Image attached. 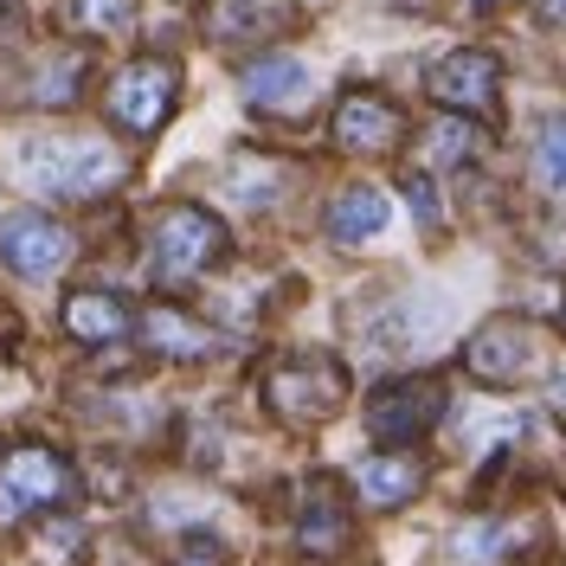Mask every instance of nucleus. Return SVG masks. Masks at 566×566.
<instances>
[{
  "label": "nucleus",
  "instance_id": "nucleus-1",
  "mask_svg": "<svg viewBox=\"0 0 566 566\" xmlns=\"http://www.w3.org/2000/svg\"><path fill=\"white\" fill-rule=\"evenodd\" d=\"M13 180L45 200H91L123 180V155L97 136H27L13 148Z\"/></svg>",
  "mask_w": 566,
  "mask_h": 566
},
{
  "label": "nucleus",
  "instance_id": "nucleus-2",
  "mask_svg": "<svg viewBox=\"0 0 566 566\" xmlns=\"http://www.w3.org/2000/svg\"><path fill=\"white\" fill-rule=\"evenodd\" d=\"M219 258H226V226L212 212L200 207L155 212V226H148V271H155V283L180 290V283L207 277Z\"/></svg>",
  "mask_w": 566,
  "mask_h": 566
},
{
  "label": "nucleus",
  "instance_id": "nucleus-3",
  "mask_svg": "<svg viewBox=\"0 0 566 566\" xmlns=\"http://www.w3.org/2000/svg\"><path fill=\"white\" fill-rule=\"evenodd\" d=\"M342 399H348V374L328 354H290L264 380V406L283 424H322L328 412H342Z\"/></svg>",
  "mask_w": 566,
  "mask_h": 566
},
{
  "label": "nucleus",
  "instance_id": "nucleus-4",
  "mask_svg": "<svg viewBox=\"0 0 566 566\" xmlns=\"http://www.w3.org/2000/svg\"><path fill=\"white\" fill-rule=\"evenodd\" d=\"M71 495H77V476L52 444H13L0 458V528H13L33 509H59Z\"/></svg>",
  "mask_w": 566,
  "mask_h": 566
},
{
  "label": "nucleus",
  "instance_id": "nucleus-5",
  "mask_svg": "<svg viewBox=\"0 0 566 566\" xmlns=\"http://www.w3.org/2000/svg\"><path fill=\"white\" fill-rule=\"evenodd\" d=\"M175 97H180V65L175 59H129V65L109 77L104 109H109V123H116L123 136H155V129L168 123Z\"/></svg>",
  "mask_w": 566,
  "mask_h": 566
},
{
  "label": "nucleus",
  "instance_id": "nucleus-6",
  "mask_svg": "<svg viewBox=\"0 0 566 566\" xmlns=\"http://www.w3.org/2000/svg\"><path fill=\"white\" fill-rule=\"evenodd\" d=\"M438 406H444V399H438L431 380H399V387H380L374 399H367V431H374V444L399 451V444H412V438L431 431Z\"/></svg>",
  "mask_w": 566,
  "mask_h": 566
},
{
  "label": "nucleus",
  "instance_id": "nucleus-7",
  "mask_svg": "<svg viewBox=\"0 0 566 566\" xmlns=\"http://www.w3.org/2000/svg\"><path fill=\"white\" fill-rule=\"evenodd\" d=\"M0 258H7V271H20V277H52V271H65L71 258V232L59 219H45V212H13L7 226H0Z\"/></svg>",
  "mask_w": 566,
  "mask_h": 566
},
{
  "label": "nucleus",
  "instance_id": "nucleus-8",
  "mask_svg": "<svg viewBox=\"0 0 566 566\" xmlns=\"http://www.w3.org/2000/svg\"><path fill=\"white\" fill-rule=\"evenodd\" d=\"M495 91H502V65L490 52H451L424 71V97L444 109H495Z\"/></svg>",
  "mask_w": 566,
  "mask_h": 566
},
{
  "label": "nucleus",
  "instance_id": "nucleus-9",
  "mask_svg": "<svg viewBox=\"0 0 566 566\" xmlns=\"http://www.w3.org/2000/svg\"><path fill=\"white\" fill-rule=\"evenodd\" d=\"M399 136H406V116H399L387 97L348 91V97L335 104V148H348V155H387Z\"/></svg>",
  "mask_w": 566,
  "mask_h": 566
},
{
  "label": "nucleus",
  "instance_id": "nucleus-10",
  "mask_svg": "<svg viewBox=\"0 0 566 566\" xmlns=\"http://www.w3.org/2000/svg\"><path fill=\"white\" fill-rule=\"evenodd\" d=\"M528 360H534V335L522 322L495 316L470 335V374H476L483 387H515V380L528 374Z\"/></svg>",
  "mask_w": 566,
  "mask_h": 566
},
{
  "label": "nucleus",
  "instance_id": "nucleus-11",
  "mask_svg": "<svg viewBox=\"0 0 566 566\" xmlns=\"http://www.w3.org/2000/svg\"><path fill=\"white\" fill-rule=\"evenodd\" d=\"M142 348L155 354V360H207L219 354V335H212L207 322H193L187 310H148L142 316Z\"/></svg>",
  "mask_w": 566,
  "mask_h": 566
},
{
  "label": "nucleus",
  "instance_id": "nucleus-12",
  "mask_svg": "<svg viewBox=\"0 0 566 566\" xmlns=\"http://www.w3.org/2000/svg\"><path fill=\"white\" fill-rule=\"evenodd\" d=\"M65 335L71 342H116V335H129V303L123 296H109V290H71L65 296Z\"/></svg>",
  "mask_w": 566,
  "mask_h": 566
},
{
  "label": "nucleus",
  "instance_id": "nucleus-13",
  "mask_svg": "<svg viewBox=\"0 0 566 566\" xmlns=\"http://www.w3.org/2000/svg\"><path fill=\"white\" fill-rule=\"evenodd\" d=\"M245 97L258 109L303 104V97H310V65H303V59H290V52H271V59L245 65Z\"/></svg>",
  "mask_w": 566,
  "mask_h": 566
},
{
  "label": "nucleus",
  "instance_id": "nucleus-14",
  "mask_svg": "<svg viewBox=\"0 0 566 566\" xmlns=\"http://www.w3.org/2000/svg\"><path fill=\"white\" fill-rule=\"evenodd\" d=\"M354 495H360L367 509H406V502L419 495V463H406V458H374V463H360Z\"/></svg>",
  "mask_w": 566,
  "mask_h": 566
},
{
  "label": "nucleus",
  "instance_id": "nucleus-15",
  "mask_svg": "<svg viewBox=\"0 0 566 566\" xmlns=\"http://www.w3.org/2000/svg\"><path fill=\"white\" fill-rule=\"evenodd\" d=\"M328 232H335L342 245L380 239V232H387V193H380V187H348V193L328 207Z\"/></svg>",
  "mask_w": 566,
  "mask_h": 566
},
{
  "label": "nucleus",
  "instance_id": "nucleus-16",
  "mask_svg": "<svg viewBox=\"0 0 566 566\" xmlns=\"http://www.w3.org/2000/svg\"><path fill=\"white\" fill-rule=\"evenodd\" d=\"M348 509H342V495L335 490H316L310 502H303V528H296V541L310 547V554H322V560H335L342 547H348Z\"/></svg>",
  "mask_w": 566,
  "mask_h": 566
},
{
  "label": "nucleus",
  "instance_id": "nucleus-17",
  "mask_svg": "<svg viewBox=\"0 0 566 566\" xmlns=\"http://www.w3.org/2000/svg\"><path fill=\"white\" fill-rule=\"evenodd\" d=\"M509 554H515V534L495 522H463L451 534V566H502Z\"/></svg>",
  "mask_w": 566,
  "mask_h": 566
},
{
  "label": "nucleus",
  "instance_id": "nucleus-18",
  "mask_svg": "<svg viewBox=\"0 0 566 566\" xmlns=\"http://www.w3.org/2000/svg\"><path fill=\"white\" fill-rule=\"evenodd\" d=\"M476 148H483V136L470 123H458V116H444V123L424 129V168H463Z\"/></svg>",
  "mask_w": 566,
  "mask_h": 566
},
{
  "label": "nucleus",
  "instance_id": "nucleus-19",
  "mask_svg": "<svg viewBox=\"0 0 566 566\" xmlns=\"http://www.w3.org/2000/svg\"><path fill=\"white\" fill-rule=\"evenodd\" d=\"M534 180L547 193H566V116H554L541 129V142H534Z\"/></svg>",
  "mask_w": 566,
  "mask_h": 566
},
{
  "label": "nucleus",
  "instance_id": "nucleus-20",
  "mask_svg": "<svg viewBox=\"0 0 566 566\" xmlns=\"http://www.w3.org/2000/svg\"><path fill=\"white\" fill-rule=\"evenodd\" d=\"M129 13H136V0H71L65 7V20L84 33H116V27H129Z\"/></svg>",
  "mask_w": 566,
  "mask_h": 566
},
{
  "label": "nucleus",
  "instance_id": "nucleus-21",
  "mask_svg": "<svg viewBox=\"0 0 566 566\" xmlns=\"http://www.w3.org/2000/svg\"><path fill=\"white\" fill-rule=\"evenodd\" d=\"M406 200H412L419 219H438V200H431V187H424V180H406Z\"/></svg>",
  "mask_w": 566,
  "mask_h": 566
},
{
  "label": "nucleus",
  "instance_id": "nucleus-22",
  "mask_svg": "<svg viewBox=\"0 0 566 566\" xmlns=\"http://www.w3.org/2000/svg\"><path fill=\"white\" fill-rule=\"evenodd\" d=\"M541 7H547V13H560V20H566V0H541Z\"/></svg>",
  "mask_w": 566,
  "mask_h": 566
},
{
  "label": "nucleus",
  "instance_id": "nucleus-23",
  "mask_svg": "<svg viewBox=\"0 0 566 566\" xmlns=\"http://www.w3.org/2000/svg\"><path fill=\"white\" fill-rule=\"evenodd\" d=\"M554 406H560V412H566V380H560V387H554Z\"/></svg>",
  "mask_w": 566,
  "mask_h": 566
}]
</instances>
